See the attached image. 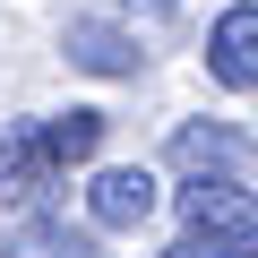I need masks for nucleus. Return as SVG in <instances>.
Masks as SVG:
<instances>
[{"label": "nucleus", "instance_id": "20e7f679", "mask_svg": "<svg viewBox=\"0 0 258 258\" xmlns=\"http://www.w3.org/2000/svg\"><path fill=\"white\" fill-rule=\"evenodd\" d=\"M60 52H69V69H86V78H138V43H129L112 18H69V26H60Z\"/></svg>", "mask_w": 258, "mask_h": 258}, {"label": "nucleus", "instance_id": "f257e3e1", "mask_svg": "<svg viewBox=\"0 0 258 258\" xmlns=\"http://www.w3.org/2000/svg\"><path fill=\"white\" fill-rule=\"evenodd\" d=\"M103 147V112H43V120H9L0 129V198L35 207L69 164H86Z\"/></svg>", "mask_w": 258, "mask_h": 258}, {"label": "nucleus", "instance_id": "6e6552de", "mask_svg": "<svg viewBox=\"0 0 258 258\" xmlns=\"http://www.w3.org/2000/svg\"><path fill=\"white\" fill-rule=\"evenodd\" d=\"M138 9H172V0H138Z\"/></svg>", "mask_w": 258, "mask_h": 258}, {"label": "nucleus", "instance_id": "0eeeda50", "mask_svg": "<svg viewBox=\"0 0 258 258\" xmlns=\"http://www.w3.org/2000/svg\"><path fill=\"white\" fill-rule=\"evenodd\" d=\"M164 258H258V232H181Z\"/></svg>", "mask_w": 258, "mask_h": 258}, {"label": "nucleus", "instance_id": "7ed1b4c3", "mask_svg": "<svg viewBox=\"0 0 258 258\" xmlns=\"http://www.w3.org/2000/svg\"><path fill=\"white\" fill-rule=\"evenodd\" d=\"M86 215H95V232H138V224L155 215V172H147V164H112V172H95Z\"/></svg>", "mask_w": 258, "mask_h": 258}, {"label": "nucleus", "instance_id": "f03ea898", "mask_svg": "<svg viewBox=\"0 0 258 258\" xmlns=\"http://www.w3.org/2000/svg\"><path fill=\"white\" fill-rule=\"evenodd\" d=\"M207 69L232 95H258V0H232V9L207 26Z\"/></svg>", "mask_w": 258, "mask_h": 258}, {"label": "nucleus", "instance_id": "39448f33", "mask_svg": "<svg viewBox=\"0 0 258 258\" xmlns=\"http://www.w3.org/2000/svg\"><path fill=\"white\" fill-rule=\"evenodd\" d=\"M181 224H189V232H258V189L207 172V181L181 189Z\"/></svg>", "mask_w": 258, "mask_h": 258}, {"label": "nucleus", "instance_id": "423d86ee", "mask_svg": "<svg viewBox=\"0 0 258 258\" xmlns=\"http://www.w3.org/2000/svg\"><path fill=\"white\" fill-rule=\"evenodd\" d=\"M0 258H95V232H78V224H52V215H35V224H18L9 241H0Z\"/></svg>", "mask_w": 258, "mask_h": 258}]
</instances>
